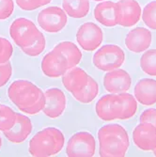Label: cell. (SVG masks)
Here are the masks:
<instances>
[{
	"instance_id": "cell-13",
	"label": "cell",
	"mask_w": 156,
	"mask_h": 157,
	"mask_svg": "<svg viewBox=\"0 0 156 157\" xmlns=\"http://www.w3.org/2000/svg\"><path fill=\"white\" fill-rule=\"evenodd\" d=\"M40 67L44 75L51 78L62 76L69 69L66 59L54 50L44 56Z\"/></svg>"
},
{
	"instance_id": "cell-16",
	"label": "cell",
	"mask_w": 156,
	"mask_h": 157,
	"mask_svg": "<svg viewBox=\"0 0 156 157\" xmlns=\"http://www.w3.org/2000/svg\"><path fill=\"white\" fill-rule=\"evenodd\" d=\"M94 18L100 24L107 27L116 26L119 22V11L117 3L104 1L96 5L94 9Z\"/></svg>"
},
{
	"instance_id": "cell-17",
	"label": "cell",
	"mask_w": 156,
	"mask_h": 157,
	"mask_svg": "<svg viewBox=\"0 0 156 157\" xmlns=\"http://www.w3.org/2000/svg\"><path fill=\"white\" fill-rule=\"evenodd\" d=\"M96 114L101 120L110 121L119 119V103L116 94L105 95L96 104Z\"/></svg>"
},
{
	"instance_id": "cell-3",
	"label": "cell",
	"mask_w": 156,
	"mask_h": 157,
	"mask_svg": "<svg viewBox=\"0 0 156 157\" xmlns=\"http://www.w3.org/2000/svg\"><path fill=\"white\" fill-rule=\"evenodd\" d=\"M63 133L54 127L44 128L38 132L29 142V153L34 157H48L58 154L63 148Z\"/></svg>"
},
{
	"instance_id": "cell-2",
	"label": "cell",
	"mask_w": 156,
	"mask_h": 157,
	"mask_svg": "<svg viewBox=\"0 0 156 157\" xmlns=\"http://www.w3.org/2000/svg\"><path fill=\"white\" fill-rule=\"evenodd\" d=\"M102 157H123L128 151L130 141L126 130L120 124H108L98 131Z\"/></svg>"
},
{
	"instance_id": "cell-19",
	"label": "cell",
	"mask_w": 156,
	"mask_h": 157,
	"mask_svg": "<svg viewBox=\"0 0 156 157\" xmlns=\"http://www.w3.org/2000/svg\"><path fill=\"white\" fill-rule=\"evenodd\" d=\"M136 101L143 105L156 104V80L144 78L137 82L134 90Z\"/></svg>"
},
{
	"instance_id": "cell-26",
	"label": "cell",
	"mask_w": 156,
	"mask_h": 157,
	"mask_svg": "<svg viewBox=\"0 0 156 157\" xmlns=\"http://www.w3.org/2000/svg\"><path fill=\"white\" fill-rule=\"evenodd\" d=\"M45 45H46L45 38L44 34L40 32L38 38L32 42V44L28 46L23 47L22 51L29 56H37L44 52V50L45 49Z\"/></svg>"
},
{
	"instance_id": "cell-25",
	"label": "cell",
	"mask_w": 156,
	"mask_h": 157,
	"mask_svg": "<svg viewBox=\"0 0 156 157\" xmlns=\"http://www.w3.org/2000/svg\"><path fill=\"white\" fill-rule=\"evenodd\" d=\"M16 121V113L7 105H0V131L10 130Z\"/></svg>"
},
{
	"instance_id": "cell-20",
	"label": "cell",
	"mask_w": 156,
	"mask_h": 157,
	"mask_svg": "<svg viewBox=\"0 0 156 157\" xmlns=\"http://www.w3.org/2000/svg\"><path fill=\"white\" fill-rule=\"evenodd\" d=\"M66 59L69 69L78 65L82 59V53L78 47L70 41H62L53 49Z\"/></svg>"
},
{
	"instance_id": "cell-23",
	"label": "cell",
	"mask_w": 156,
	"mask_h": 157,
	"mask_svg": "<svg viewBox=\"0 0 156 157\" xmlns=\"http://www.w3.org/2000/svg\"><path fill=\"white\" fill-rule=\"evenodd\" d=\"M98 92H99V87L97 82L91 76H89L88 84L81 90L74 93L73 96L78 102L82 104H89L96 98Z\"/></svg>"
},
{
	"instance_id": "cell-5",
	"label": "cell",
	"mask_w": 156,
	"mask_h": 157,
	"mask_svg": "<svg viewBox=\"0 0 156 157\" xmlns=\"http://www.w3.org/2000/svg\"><path fill=\"white\" fill-rule=\"evenodd\" d=\"M40 31L35 24L26 18L14 20L10 27V35L15 44L21 48L30 45L38 38Z\"/></svg>"
},
{
	"instance_id": "cell-21",
	"label": "cell",
	"mask_w": 156,
	"mask_h": 157,
	"mask_svg": "<svg viewBox=\"0 0 156 157\" xmlns=\"http://www.w3.org/2000/svg\"><path fill=\"white\" fill-rule=\"evenodd\" d=\"M119 120H129L135 116L137 110V102L135 97L129 93H119Z\"/></svg>"
},
{
	"instance_id": "cell-4",
	"label": "cell",
	"mask_w": 156,
	"mask_h": 157,
	"mask_svg": "<svg viewBox=\"0 0 156 157\" xmlns=\"http://www.w3.org/2000/svg\"><path fill=\"white\" fill-rule=\"evenodd\" d=\"M125 61V53L118 45L107 44L99 49L93 56L94 66L104 72L119 69Z\"/></svg>"
},
{
	"instance_id": "cell-12",
	"label": "cell",
	"mask_w": 156,
	"mask_h": 157,
	"mask_svg": "<svg viewBox=\"0 0 156 157\" xmlns=\"http://www.w3.org/2000/svg\"><path fill=\"white\" fill-rule=\"evenodd\" d=\"M45 105L42 109L45 115L51 119H56L61 116L65 108L67 99L62 90L56 88H52L44 92Z\"/></svg>"
},
{
	"instance_id": "cell-30",
	"label": "cell",
	"mask_w": 156,
	"mask_h": 157,
	"mask_svg": "<svg viewBox=\"0 0 156 157\" xmlns=\"http://www.w3.org/2000/svg\"><path fill=\"white\" fill-rule=\"evenodd\" d=\"M13 10V0H0V20H6L10 17Z\"/></svg>"
},
{
	"instance_id": "cell-9",
	"label": "cell",
	"mask_w": 156,
	"mask_h": 157,
	"mask_svg": "<svg viewBox=\"0 0 156 157\" xmlns=\"http://www.w3.org/2000/svg\"><path fill=\"white\" fill-rule=\"evenodd\" d=\"M119 11L118 25L123 27H131L138 23L142 10L136 0H120L117 2Z\"/></svg>"
},
{
	"instance_id": "cell-34",
	"label": "cell",
	"mask_w": 156,
	"mask_h": 157,
	"mask_svg": "<svg viewBox=\"0 0 156 157\" xmlns=\"http://www.w3.org/2000/svg\"><path fill=\"white\" fill-rule=\"evenodd\" d=\"M93 1H97V2H102V1H105V0H93Z\"/></svg>"
},
{
	"instance_id": "cell-24",
	"label": "cell",
	"mask_w": 156,
	"mask_h": 157,
	"mask_svg": "<svg viewBox=\"0 0 156 157\" xmlns=\"http://www.w3.org/2000/svg\"><path fill=\"white\" fill-rule=\"evenodd\" d=\"M142 71L151 76H156V49L146 51L140 59Z\"/></svg>"
},
{
	"instance_id": "cell-31",
	"label": "cell",
	"mask_w": 156,
	"mask_h": 157,
	"mask_svg": "<svg viewBox=\"0 0 156 157\" xmlns=\"http://www.w3.org/2000/svg\"><path fill=\"white\" fill-rule=\"evenodd\" d=\"M12 75V67L10 62L0 63V88L5 86Z\"/></svg>"
},
{
	"instance_id": "cell-10",
	"label": "cell",
	"mask_w": 156,
	"mask_h": 157,
	"mask_svg": "<svg viewBox=\"0 0 156 157\" xmlns=\"http://www.w3.org/2000/svg\"><path fill=\"white\" fill-rule=\"evenodd\" d=\"M132 84L130 75L124 70H113L104 77V86L107 92L119 94L129 90Z\"/></svg>"
},
{
	"instance_id": "cell-7",
	"label": "cell",
	"mask_w": 156,
	"mask_h": 157,
	"mask_svg": "<svg viewBox=\"0 0 156 157\" xmlns=\"http://www.w3.org/2000/svg\"><path fill=\"white\" fill-rule=\"evenodd\" d=\"M38 24L48 33L61 31L67 25V14L59 7H48L38 14Z\"/></svg>"
},
{
	"instance_id": "cell-6",
	"label": "cell",
	"mask_w": 156,
	"mask_h": 157,
	"mask_svg": "<svg viewBox=\"0 0 156 157\" xmlns=\"http://www.w3.org/2000/svg\"><path fill=\"white\" fill-rule=\"evenodd\" d=\"M96 142L89 132L74 134L68 141L66 152L69 157H92L95 154Z\"/></svg>"
},
{
	"instance_id": "cell-36",
	"label": "cell",
	"mask_w": 156,
	"mask_h": 157,
	"mask_svg": "<svg viewBox=\"0 0 156 157\" xmlns=\"http://www.w3.org/2000/svg\"></svg>"
},
{
	"instance_id": "cell-27",
	"label": "cell",
	"mask_w": 156,
	"mask_h": 157,
	"mask_svg": "<svg viewBox=\"0 0 156 157\" xmlns=\"http://www.w3.org/2000/svg\"><path fill=\"white\" fill-rule=\"evenodd\" d=\"M142 20L148 27L156 30V1H151L145 6L142 11Z\"/></svg>"
},
{
	"instance_id": "cell-1",
	"label": "cell",
	"mask_w": 156,
	"mask_h": 157,
	"mask_svg": "<svg viewBox=\"0 0 156 157\" xmlns=\"http://www.w3.org/2000/svg\"><path fill=\"white\" fill-rule=\"evenodd\" d=\"M10 101L21 111L28 115L40 112L45 105V95L35 84L27 80H17L8 90Z\"/></svg>"
},
{
	"instance_id": "cell-32",
	"label": "cell",
	"mask_w": 156,
	"mask_h": 157,
	"mask_svg": "<svg viewBox=\"0 0 156 157\" xmlns=\"http://www.w3.org/2000/svg\"><path fill=\"white\" fill-rule=\"evenodd\" d=\"M140 122H148L156 127V109L150 108L144 111L140 116Z\"/></svg>"
},
{
	"instance_id": "cell-22",
	"label": "cell",
	"mask_w": 156,
	"mask_h": 157,
	"mask_svg": "<svg viewBox=\"0 0 156 157\" xmlns=\"http://www.w3.org/2000/svg\"><path fill=\"white\" fill-rule=\"evenodd\" d=\"M63 10L72 18H84L89 12V0H62Z\"/></svg>"
},
{
	"instance_id": "cell-29",
	"label": "cell",
	"mask_w": 156,
	"mask_h": 157,
	"mask_svg": "<svg viewBox=\"0 0 156 157\" xmlns=\"http://www.w3.org/2000/svg\"><path fill=\"white\" fill-rule=\"evenodd\" d=\"M52 0H16L18 7L24 10H34L49 4Z\"/></svg>"
},
{
	"instance_id": "cell-14",
	"label": "cell",
	"mask_w": 156,
	"mask_h": 157,
	"mask_svg": "<svg viewBox=\"0 0 156 157\" xmlns=\"http://www.w3.org/2000/svg\"><path fill=\"white\" fill-rule=\"evenodd\" d=\"M151 33L144 27H135L125 38V45L134 53L146 51L151 44Z\"/></svg>"
},
{
	"instance_id": "cell-15",
	"label": "cell",
	"mask_w": 156,
	"mask_h": 157,
	"mask_svg": "<svg viewBox=\"0 0 156 157\" xmlns=\"http://www.w3.org/2000/svg\"><path fill=\"white\" fill-rule=\"evenodd\" d=\"M33 129L31 121L26 116L16 113V121L10 130L4 132L5 136L11 143L19 144L24 142Z\"/></svg>"
},
{
	"instance_id": "cell-8",
	"label": "cell",
	"mask_w": 156,
	"mask_h": 157,
	"mask_svg": "<svg viewBox=\"0 0 156 157\" xmlns=\"http://www.w3.org/2000/svg\"><path fill=\"white\" fill-rule=\"evenodd\" d=\"M104 39L103 30L96 24L89 22L83 24L77 31L76 40L81 48L91 52L101 45Z\"/></svg>"
},
{
	"instance_id": "cell-28",
	"label": "cell",
	"mask_w": 156,
	"mask_h": 157,
	"mask_svg": "<svg viewBox=\"0 0 156 157\" xmlns=\"http://www.w3.org/2000/svg\"><path fill=\"white\" fill-rule=\"evenodd\" d=\"M13 53V47L10 42L5 39L0 37V63L9 62Z\"/></svg>"
},
{
	"instance_id": "cell-11",
	"label": "cell",
	"mask_w": 156,
	"mask_h": 157,
	"mask_svg": "<svg viewBox=\"0 0 156 157\" xmlns=\"http://www.w3.org/2000/svg\"><path fill=\"white\" fill-rule=\"evenodd\" d=\"M133 140L138 149L153 151L156 148V127L148 122H140L133 132Z\"/></svg>"
},
{
	"instance_id": "cell-33",
	"label": "cell",
	"mask_w": 156,
	"mask_h": 157,
	"mask_svg": "<svg viewBox=\"0 0 156 157\" xmlns=\"http://www.w3.org/2000/svg\"><path fill=\"white\" fill-rule=\"evenodd\" d=\"M2 147V139H1V137H0V148Z\"/></svg>"
},
{
	"instance_id": "cell-18",
	"label": "cell",
	"mask_w": 156,
	"mask_h": 157,
	"mask_svg": "<svg viewBox=\"0 0 156 157\" xmlns=\"http://www.w3.org/2000/svg\"><path fill=\"white\" fill-rule=\"evenodd\" d=\"M89 75L78 67H73L67 70L62 75V84L64 88L72 94L81 90L88 84Z\"/></svg>"
},
{
	"instance_id": "cell-35",
	"label": "cell",
	"mask_w": 156,
	"mask_h": 157,
	"mask_svg": "<svg viewBox=\"0 0 156 157\" xmlns=\"http://www.w3.org/2000/svg\"><path fill=\"white\" fill-rule=\"evenodd\" d=\"M152 151H153V153H154V155L156 156V148H155V149H154V150H153Z\"/></svg>"
}]
</instances>
